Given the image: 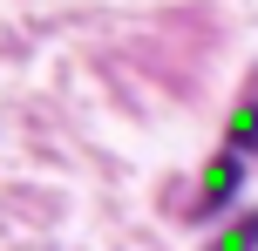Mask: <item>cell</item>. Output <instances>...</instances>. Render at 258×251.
<instances>
[{
  "instance_id": "3",
  "label": "cell",
  "mask_w": 258,
  "mask_h": 251,
  "mask_svg": "<svg viewBox=\"0 0 258 251\" xmlns=\"http://www.w3.org/2000/svg\"><path fill=\"white\" fill-rule=\"evenodd\" d=\"M211 251H258V211H245V217H238V224L224 231Z\"/></svg>"
},
{
  "instance_id": "2",
  "label": "cell",
  "mask_w": 258,
  "mask_h": 251,
  "mask_svg": "<svg viewBox=\"0 0 258 251\" xmlns=\"http://www.w3.org/2000/svg\"><path fill=\"white\" fill-rule=\"evenodd\" d=\"M224 149H238V156H251V149H258V95H245V102L231 109V129H224Z\"/></svg>"
},
{
  "instance_id": "1",
  "label": "cell",
  "mask_w": 258,
  "mask_h": 251,
  "mask_svg": "<svg viewBox=\"0 0 258 251\" xmlns=\"http://www.w3.org/2000/svg\"><path fill=\"white\" fill-rule=\"evenodd\" d=\"M238 184H245V156L238 149H224L218 163L204 170V190H197V211H224V204L238 197Z\"/></svg>"
}]
</instances>
